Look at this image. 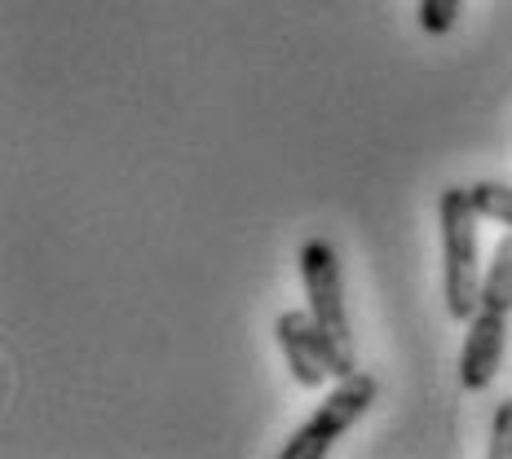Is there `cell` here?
I'll return each instance as SVG.
<instances>
[{"label": "cell", "instance_id": "obj_1", "mask_svg": "<svg viewBox=\"0 0 512 459\" xmlns=\"http://www.w3.org/2000/svg\"><path fill=\"white\" fill-rule=\"evenodd\" d=\"M477 221L468 186H451L437 199V230H442V296L446 314L468 323L482 296V248H477Z\"/></svg>", "mask_w": 512, "mask_h": 459}, {"label": "cell", "instance_id": "obj_2", "mask_svg": "<svg viewBox=\"0 0 512 459\" xmlns=\"http://www.w3.org/2000/svg\"><path fill=\"white\" fill-rule=\"evenodd\" d=\"M376 393H380V384H376V376H367V371L340 376L336 389L314 407V415H309L301 429L287 437L283 459H323L340 442V437H345L362 420V415L371 411Z\"/></svg>", "mask_w": 512, "mask_h": 459}, {"label": "cell", "instance_id": "obj_3", "mask_svg": "<svg viewBox=\"0 0 512 459\" xmlns=\"http://www.w3.org/2000/svg\"><path fill=\"white\" fill-rule=\"evenodd\" d=\"M274 336H279V349H283L287 367H292V380L301 384V389H318V384L354 376L358 371V354L336 345V340L318 327V318L309 314V309H283L279 323H274Z\"/></svg>", "mask_w": 512, "mask_h": 459}, {"label": "cell", "instance_id": "obj_4", "mask_svg": "<svg viewBox=\"0 0 512 459\" xmlns=\"http://www.w3.org/2000/svg\"><path fill=\"white\" fill-rule=\"evenodd\" d=\"M301 283H305V309L318 318L336 345L354 354V332H349V309H345V279H340V252L327 239H309L301 248Z\"/></svg>", "mask_w": 512, "mask_h": 459}, {"label": "cell", "instance_id": "obj_5", "mask_svg": "<svg viewBox=\"0 0 512 459\" xmlns=\"http://www.w3.org/2000/svg\"><path fill=\"white\" fill-rule=\"evenodd\" d=\"M504 349H508V314L473 309L464 349H460V384L464 389H473V393L490 389L499 376V362H504Z\"/></svg>", "mask_w": 512, "mask_h": 459}, {"label": "cell", "instance_id": "obj_6", "mask_svg": "<svg viewBox=\"0 0 512 459\" xmlns=\"http://www.w3.org/2000/svg\"><path fill=\"white\" fill-rule=\"evenodd\" d=\"M468 195H473V208L486 221H499V226L512 230V186H504V181H477V186H468Z\"/></svg>", "mask_w": 512, "mask_h": 459}, {"label": "cell", "instance_id": "obj_7", "mask_svg": "<svg viewBox=\"0 0 512 459\" xmlns=\"http://www.w3.org/2000/svg\"><path fill=\"white\" fill-rule=\"evenodd\" d=\"M464 0H420V27L424 36H446L455 23H460Z\"/></svg>", "mask_w": 512, "mask_h": 459}, {"label": "cell", "instance_id": "obj_8", "mask_svg": "<svg viewBox=\"0 0 512 459\" xmlns=\"http://www.w3.org/2000/svg\"><path fill=\"white\" fill-rule=\"evenodd\" d=\"M490 459H512V398H504L495 407V420H490Z\"/></svg>", "mask_w": 512, "mask_h": 459}]
</instances>
